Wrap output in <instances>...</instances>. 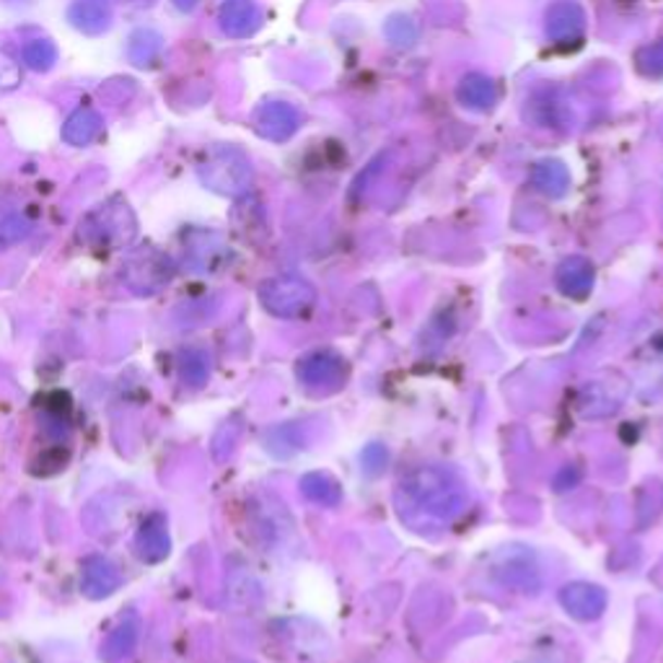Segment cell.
Returning <instances> with one entry per match:
<instances>
[{
  "label": "cell",
  "mask_w": 663,
  "mask_h": 663,
  "mask_svg": "<svg viewBox=\"0 0 663 663\" xmlns=\"http://www.w3.org/2000/svg\"><path fill=\"white\" fill-rule=\"evenodd\" d=\"M300 127V112L288 101H265L255 112V130L265 140L285 143Z\"/></svg>",
  "instance_id": "9"
},
{
  "label": "cell",
  "mask_w": 663,
  "mask_h": 663,
  "mask_svg": "<svg viewBox=\"0 0 663 663\" xmlns=\"http://www.w3.org/2000/svg\"><path fill=\"white\" fill-rule=\"evenodd\" d=\"M138 642H140V617L135 612L122 614L118 625L112 627V633L107 635L105 646H101V659L107 663L127 661L130 655L138 651Z\"/></svg>",
  "instance_id": "15"
},
{
  "label": "cell",
  "mask_w": 663,
  "mask_h": 663,
  "mask_svg": "<svg viewBox=\"0 0 663 663\" xmlns=\"http://www.w3.org/2000/svg\"><path fill=\"white\" fill-rule=\"evenodd\" d=\"M112 3L109 0H73L67 9V22L86 37H99L112 26Z\"/></svg>",
  "instance_id": "16"
},
{
  "label": "cell",
  "mask_w": 663,
  "mask_h": 663,
  "mask_svg": "<svg viewBox=\"0 0 663 663\" xmlns=\"http://www.w3.org/2000/svg\"><path fill=\"white\" fill-rule=\"evenodd\" d=\"M625 394L627 386L622 379L619 384H612V381H589L584 394H580V413L586 418H606V415L617 413Z\"/></svg>",
  "instance_id": "14"
},
{
  "label": "cell",
  "mask_w": 663,
  "mask_h": 663,
  "mask_svg": "<svg viewBox=\"0 0 663 663\" xmlns=\"http://www.w3.org/2000/svg\"><path fill=\"white\" fill-rule=\"evenodd\" d=\"M531 182H535L539 193L547 197H555L557 200V197H565L567 189H570V172H567L563 161L544 159L539 161L535 172H531Z\"/></svg>",
  "instance_id": "20"
},
{
  "label": "cell",
  "mask_w": 663,
  "mask_h": 663,
  "mask_svg": "<svg viewBox=\"0 0 663 663\" xmlns=\"http://www.w3.org/2000/svg\"><path fill=\"white\" fill-rule=\"evenodd\" d=\"M259 304L268 309L272 317L296 319L317 304V288L306 278L298 275H278L265 280L257 291Z\"/></svg>",
  "instance_id": "4"
},
{
  "label": "cell",
  "mask_w": 663,
  "mask_h": 663,
  "mask_svg": "<svg viewBox=\"0 0 663 663\" xmlns=\"http://www.w3.org/2000/svg\"><path fill=\"white\" fill-rule=\"evenodd\" d=\"M396 511L415 531L443 529L467 511V484L451 469L418 467L396 488Z\"/></svg>",
  "instance_id": "1"
},
{
  "label": "cell",
  "mask_w": 663,
  "mask_h": 663,
  "mask_svg": "<svg viewBox=\"0 0 663 663\" xmlns=\"http://www.w3.org/2000/svg\"><path fill=\"white\" fill-rule=\"evenodd\" d=\"M456 97H459V101L467 109H475V112H490L498 101V91L490 75L469 73L464 75L459 88H456Z\"/></svg>",
  "instance_id": "19"
},
{
  "label": "cell",
  "mask_w": 663,
  "mask_h": 663,
  "mask_svg": "<svg viewBox=\"0 0 663 663\" xmlns=\"http://www.w3.org/2000/svg\"><path fill=\"white\" fill-rule=\"evenodd\" d=\"M32 234V223L24 216H9L0 221V246H13Z\"/></svg>",
  "instance_id": "28"
},
{
  "label": "cell",
  "mask_w": 663,
  "mask_h": 663,
  "mask_svg": "<svg viewBox=\"0 0 663 663\" xmlns=\"http://www.w3.org/2000/svg\"><path fill=\"white\" fill-rule=\"evenodd\" d=\"M298 381L309 389H324L334 392L345 384L347 379V360L334 351H317L298 360Z\"/></svg>",
  "instance_id": "7"
},
{
  "label": "cell",
  "mask_w": 663,
  "mask_h": 663,
  "mask_svg": "<svg viewBox=\"0 0 663 663\" xmlns=\"http://www.w3.org/2000/svg\"><path fill=\"white\" fill-rule=\"evenodd\" d=\"M163 52V37L156 29H135L127 39V58L138 67H154Z\"/></svg>",
  "instance_id": "21"
},
{
  "label": "cell",
  "mask_w": 663,
  "mask_h": 663,
  "mask_svg": "<svg viewBox=\"0 0 663 663\" xmlns=\"http://www.w3.org/2000/svg\"><path fill=\"white\" fill-rule=\"evenodd\" d=\"M492 573H495V578L501 580L503 586L518 589L521 593H535L542 589V573H539L537 560L529 550H521V547L503 550L501 555L495 557Z\"/></svg>",
  "instance_id": "6"
},
{
  "label": "cell",
  "mask_w": 663,
  "mask_h": 663,
  "mask_svg": "<svg viewBox=\"0 0 663 663\" xmlns=\"http://www.w3.org/2000/svg\"><path fill=\"white\" fill-rule=\"evenodd\" d=\"M135 231H138V223H135L133 210L120 197H112V200L99 205L81 223V238L88 244L107 246V249L127 244L135 236Z\"/></svg>",
  "instance_id": "3"
},
{
  "label": "cell",
  "mask_w": 663,
  "mask_h": 663,
  "mask_svg": "<svg viewBox=\"0 0 663 663\" xmlns=\"http://www.w3.org/2000/svg\"><path fill=\"white\" fill-rule=\"evenodd\" d=\"M547 37L555 45H576L586 32V11L576 0H557L547 11Z\"/></svg>",
  "instance_id": "10"
},
{
  "label": "cell",
  "mask_w": 663,
  "mask_h": 663,
  "mask_svg": "<svg viewBox=\"0 0 663 663\" xmlns=\"http://www.w3.org/2000/svg\"><path fill=\"white\" fill-rule=\"evenodd\" d=\"M635 63H638V71L648 75V78H663V39L640 47L638 54H635Z\"/></svg>",
  "instance_id": "25"
},
{
  "label": "cell",
  "mask_w": 663,
  "mask_h": 663,
  "mask_svg": "<svg viewBox=\"0 0 663 663\" xmlns=\"http://www.w3.org/2000/svg\"><path fill=\"white\" fill-rule=\"evenodd\" d=\"M389 462V451L381 446V443H371V446L364 449V454H360V464H364V471L368 477L381 475V471L386 469Z\"/></svg>",
  "instance_id": "29"
},
{
  "label": "cell",
  "mask_w": 663,
  "mask_h": 663,
  "mask_svg": "<svg viewBox=\"0 0 663 663\" xmlns=\"http://www.w3.org/2000/svg\"><path fill=\"white\" fill-rule=\"evenodd\" d=\"M180 11H195L197 5H200V0H172Z\"/></svg>",
  "instance_id": "30"
},
{
  "label": "cell",
  "mask_w": 663,
  "mask_h": 663,
  "mask_svg": "<svg viewBox=\"0 0 663 663\" xmlns=\"http://www.w3.org/2000/svg\"><path fill=\"white\" fill-rule=\"evenodd\" d=\"M101 127H105V120H101V114L97 112V109L78 107L71 118L65 120L63 140L67 143V146H75V148L91 146V143L99 138Z\"/></svg>",
  "instance_id": "18"
},
{
  "label": "cell",
  "mask_w": 663,
  "mask_h": 663,
  "mask_svg": "<svg viewBox=\"0 0 663 663\" xmlns=\"http://www.w3.org/2000/svg\"><path fill=\"white\" fill-rule=\"evenodd\" d=\"M122 586V576L118 565L105 555H91L81 565V591L86 599L99 601L112 597Z\"/></svg>",
  "instance_id": "11"
},
{
  "label": "cell",
  "mask_w": 663,
  "mask_h": 663,
  "mask_svg": "<svg viewBox=\"0 0 663 663\" xmlns=\"http://www.w3.org/2000/svg\"><path fill=\"white\" fill-rule=\"evenodd\" d=\"M300 492H304L311 503L330 505V508L343 501V488H340L337 480L327 475V471H309V475L300 477Z\"/></svg>",
  "instance_id": "22"
},
{
  "label": "cell",
  "mask_w": 663,
  "mask_h": 663,
  "mask_svg": "<svg viewBox=\"0 0 663 663\" xmlns=\"http://www.w3.org/2000/svg\"><path fill=\"white\" fill-rule=\"evenodd\" d=\"M180 371H182L184 386H189V389L205 386L210 379V355L193 347V351H187L182 355Z\"/></svg>",
  "instance_id": "23"
},
{
  "label": "cell",
  "mask_w": 663,
  "mask_h": 663,
  "mask_svg": "<svg viewBox=\"0 0 663 663\" xmlns=\"http://www.w3.org/2000/svg\"><path fill=\"white\" fill-rule=\"evenodd\" d=\"M172 552V539H169V526L167 516L163 514H150L146 516V521L140 524L138 535H135V555H138L143 563L156 565L163 563Z\"/></svg>",
  "instance_id": "13"
},
{
  "label": "cell",
  "mask_w": 663,
  "mask_h": 663,
  "mask_svg": "<svg viewBox=\"0 0 663 663\" xmlns=\"http://www.w3.org/2000/svg\"><path fill=\"white\" fill-rule=\"evenodd\" d=\"M218 26L225 37L249 39L262 26V11L255 0H223L218 9Z\"/></svg>",
  "instance_id": "12"
},
{
  "label": "cell",
  "mask_w": 663,
  "mask_h": 663,
  "mask_svg": "<svg viewBox=\"0 0 663 663\" xmlns=\"http://www.w3.org/2000/svg\"><path fill=\"white\" fill-rule=\"evenodd\" d=\"M22 58L26 67H32L37 73H47L58 63V47L50 39H34V42L24 47Z\"/></svg>",
  "instance_id": "24"
},
{
  "label": "cell",
  "mask_w": 663,
  "mask_h": 663,
  "mask_svg": "<svg viewBox=\"0 0 663 663\" xmlns=\"http://www.w3.org/2000/svg\"><path fill=\"white\" fill-rule=\"evenodd\" d=\"M610 597L597 584H586V580H576L560 589V606L578 622H593L606 612Z\"/></svg>",
  "instance_id": "8"
},
{
  "label": "cell",
  "mask_w": 663,
  "mask_h": 663,
  "mask_svg": "<svg viewBox=\"0 0 663 663\" xmlns=\"http://www.w3.org/2000/svg\"><path fill=\"white\" fill-rule=\"evenodd\" d=\"M130 3H154V0H130Z\"/></svg>",
  "instance_id": "31"
},
{
  "label": "cell",
  "mask_w": 663,
  "mask_h": 663,
  "mask_svg": "<svg viewBox=\"0 0 663 663\" xmlns=\"http://www.w3.org/2000/svg\"><path fill=\"white\" fill-rule=\"evenodd\" d=\"M174 278V262L169 255L146 246V249L133 251L127 262L122 265V280L138 296H154L161 288H167Z\"/></svg>",
  "instance_id": "5"
},
{
  "label": "cell",
  "mask_w": 663,
  "mask_h": 663,
  "mask_svg": "<svg viewBox=\"0 0 663 663\" xmlns=\"http://www.w3.org/2000/svg\"><path fill=\"white\" fill-rule=\"evenodd\" d=\"M19 86H22V63L5 47H0V94L16 91Z\"/></svg>",
  "instance_id": "27"
},
{
  "label": "cell",
  "mask_w": 663,
  "mask_h": 663,
  "mask_svg": "<svg viewBox=\"0 0 663 663\" xmlns=\"http://www.w3.org/2000/svg\"><path fill=\"white\" fill-rule=\"evenodd\" d=\"M386 37L396 47H409L418 42V24L409 16H392L386 22Z\"/></svg>",
  "instance_id": "26"
},
{
  "label": "cell",
  "mask_w": 663,
  "mask_h": 663,
  "mask_svg": "<svg viewBox=\"0 0 663 663\" xmlns=\"http://www.w3.org/2000/svg\"><path fill=\"white\" fill-rule=\"evenodd\" d=\"M593 278H597V272H593L591 259L586 257H567L555 272L560 293L576 300H584L593 291Z\"/></svg>",
  "instance_id": "17"
},
{
  "label": "cell",
  "mask_w": 663,
  "mask_h": 663,
  "mask_svg": "<svg viewBox=\"0 0 663 663\" xmlns=\"http://www.w3.org/2000/svg\"><path fill=\"white\" fill-rule=\"evenodd\" d=\"M200 182L210 193L223 195V197H242L249 193L251 172L249 156L236 146H213L208 154L202 156L200 167H197Z\"/></svg>",
  "instance_id": "2"
}]
</instances>
